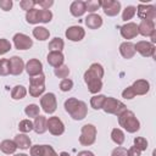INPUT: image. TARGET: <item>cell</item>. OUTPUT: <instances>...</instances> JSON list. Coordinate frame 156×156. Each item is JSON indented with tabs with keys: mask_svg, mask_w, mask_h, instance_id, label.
<instances>
[{
	"mask_svg": "<svg viewBox=\"0 0 156 156\" xmlns=\"http://www.w3.org/2000/svg\"><path fill=\"white\" fill-rule=\"evenodd\" d=\"M102 77H104V67L95 62L91 63L90 67L84 72V82L88 87V90L91 94H98L102 89Z\"/></svg>",
	"mask_w": 156,
	"mask_h": 156,
	"instance_id": "6da1fadb",
	"label": "cell"
},
{
	"mask_svg": "<svg viewBox=\"0 0 156 156\" xmlns=\"http://www.w3.org/2000/svg\"><path fill=\"white\" fill-rule=\"evenodd\" d=\"M65 110L66 112L76 121H82L87 117L88 115V106L84 101L78 100L76 98H68L65 104Z\"/></svg>",
	"mask_w": 156,
	"mask_h": 156,
	"instance_id": "7a4b0ae2",
	"label": "cell"
},
{
	"mask_svg": "<svg viewBox=\"0 0 156 156\" xmlns=\"http://www.w3.org/2000/svg\"><path fill=\"white\" fill-rule=\"evenodd\" d=\"M117 118H118L119 127H122L128 133H136L140 129V122H139V119L136 118V116L134 115V112L129 111L128 108L124 112H122L119 116H117Z\"/></svg>",
	"mask_w": 156,
	"mask_h": 156,
	"instance_id": "3957f363",
	"label": "cell"
},
{
	"mask_svg": "<svg viewBox=\"0 0 156 156\" xmlns=\"http://www.w3.org/2000/svg\"><path fill=\"white\" fill-rule=\"evenodd\" d=\"M52 20V12L50 10H39V9H32L26 12V21L29 24H37V23H49Z\"/></svg>",
	"mask_w": 156,
	"mask_h": 156,
	"instance_id": "277c9868",
	"label": "cell"
},
{
	"mask_svg": "<svg viewBox=\"0 0 156 156\" xmlns=\"http://www.w3.org/2000/svg\"><path fill=\"white\" fill-rule=\"evenodd\" d=\"M29 95L33 98H39L45 91V74L40 73L35 77L29 78Z\"/></svg>",
	"mask_w": 156,
	"mask_h": 156,
	"instance_id": "5b68a950",
	"label": "cell"
},
{
	"mask_svg": "<svg viewBox=\"0 0 156 156\" xmlns=\"http://www.w3.org/2000/svg\"><path fill=\"white\" fill-rule=\"evenodd\" d=\"M96 127L91 123H87L82 127L80 129V136H79V143L83 146H90L95 143L96 140Z\"/></svg>",
	"mask_w": 156,
	"mask_h": 156,
	"instance_id": "8992f818",
	"label": "cell"
},
{
	"mask_svg": "<svg viewBox=\"0 0 156 156\" xmlns=\"http://www.w3.org/2000/svg\"><path fill=\"white\" fill-rule=\"evenodd\" d=\"M101 110H104V111H105L106 113H108V115L119 116L122 112H124V111L127 110V106H126L122 101H119V100H117V99H115V98L107 96V98L105 99V102H104V106H102Z\"/></svg>",
	"mask_w": 156,
	"mask_h": 156,
	"instance_id": "52a82bcc",
	"label": "cell"
},
{
	"mask_svg": "<svg viewBox=\"0 0 156 156\" xmlns=\"http://www.w3.org/2000/svg\"><path fill=\"white\" fill-rule=\"evenodd\" d=\"M40 107L45 113H54L57 108V100L54 93H46L40 98Z\"/></svg>",
	"mask_w": 156,
	"mask_h": 156,
	"instance_id": "ba28073f",
	"label": "cell"
},
{
	"mask_svg": "<svg viewBox=\"0 0 156 156\" xmlns=\"http://www.w3.org/2000/svg\"><path fill=\"white\" fill-rule=\"evenodd\" d=\"M46 128L50 132V134L56 135V136L62 135L65 133V124H63V122L57 116H52V117H49L48 118V121H46Z\"/></svg>",
	"mask_w": 156,
	"mask_h": 156,
	"instance_id": "9c48e42d",
	"label": "cell"
},
{
	"mask_svg": "<svg viewBox=\"0 0 156 156\" xmlns=\"http://www.w3.org/2000/svg\"><path fill=\"white\" fill-rule=\"evenodd\" d=\"M136 13L140 20H147V21H154L156 18V7L154 5H145V4H139L136 7Z\"/></svg>",
	"mask_w": 156,
	"mask_h": 156,
	"instance_id": "30bf717a",
	"label": "cell"
},
{
	"mask_svg": "<svg viewBox=\"0 0 156 156\" xmlns=\"http://www.w3.org/2000/svg\"><path fill=\"white\" fill-rule=\"evenodd\" d=\"M135 52H139L144 57H155V45L146 40H140L134 44Z\"/></svg>",
	"mask_w": 156,
	"mask_h": 156,
	"instance_id": "8fae6325",
	"label": "cell"
},
{
	"mask_svg": "<svg viewBox=\"0 0 156 156\" xmlns=\"http://www.w3.org/2000/svg\"><path fill=\"white\" fill-rule=\"evenodd\" d=\"M12 40L17 50H28L33 46V40L27 34H23V33H16Z\"/></svg>",
	"mask_w": 156,
	"mask_h": 156,
	"instance_id": "7c38bea8",
	"label": "cell"
},
{
	"mask_svg": "<svg viewBox=\"0 0 156 156\" xmlns=\"http://www.w3.org/2000/svg\"><path fill=\"white\" fill-rule=\"evenodd\" d=\"M101 7L106 16L113 17V16H117L121 11V2L117 0H105V1H101Z\"/></svg>",
	"mask_w": 156,
	"mask_h": 156,
	"instance_id": "4fadbf2b",
	"label": "cell"
},
{
	"mask_svg": "<svg viewBox=\"0 0 156 156\" xmlns=\"http://www.w3.org/2000/svg\"><path fill=\"white\" fill-rule=\"evenodd\" d=\"M65 35L71 41H80L85 37V30L80 26H71L66 29Z\"/></svg>",
	"mask_w": 156,
	"mask_h": 156,
	"instance_id": "5bb4252c",
	"label": "cell"
},
{
	"mask_svg": "<svg viewBox=\"0 0 156 156\" xmlns=\"http://www.w3.org/2000/svg\"><path fill=\"white\" fill-rule=\"evenodd\" d=\"M24 69L29 77H35V76L43 73V63L38 58H30L24 65Z\"/></svg>",
	"mask_w": 156,
	"mask_h": 156,
	"instance_id": "9a60e30c",
	"label": "cell"
},
{
	"mask_svg": "<svg viewBox=\"0 0 156 156\" xmlns=\"http://www.w3.org/2000/svg\"><path fill=\"white\" fill-rule=\"evenodd\" d=\"M119 33L124 39H133L135 38L139 33H138V24L134 22H127L126 24L119 27Z\"/></svg>",
	"mask_w": 156,
	"mask_h": 156,
	"instance_id": "2e32d148",
	"label": "cell"
},
{
	"mask_svg": "<svg viewBox=\"0 0 156 156\" xmlns=\"http://www.w3.org/2000/svg\"><path fill=\"white\" fill-rule=\"evenodd\" d=\"M10 63V74L20 76L24 71V62L20 56H12L9 58Z\"/></svg>",
	"mask_w": 156,
	"mask_h": 156,
	"instance_id": "e0dca14e",
	"label": "cell"
},
{
	"mask_svg": "<svg viewBox=\"0 0 156 156\" xmlns=\"http://www.w3.org/2000/svg\"><path fill=\"white\" fill-rule=\"evenodd\" d=\"M155 22L154 21H147V20H141L140 23L138 24V33L141 34L143 37H150L155 32Z\"/></svg>",
	"mask_w": 156,
	"mask_h": 156,
	"instance_id": "ac0fdd59",
	"label": "cell"
},
{
	"mask_svg": "<svg viewBox=\"0 0 156 156\" xmlns=\"http://www.w3.org/2000/svg\"><path fill=\"white\" fill-rule=\"evenodd\" d=\"M130 87L135 95H145L150 90V83L146 79H136Z\"/></svg>",
	"mask_w": 156,
	"mask_h": 156,
	"instance_id": "d6986e66",
	"label": "cell"
},
{
	"mask_svg": "<svg viewBox=\"0 0 156 156\" xmlns=\"http://www.w3.org/2000/svg\"><path fill=\"white\" fill-rule=\"evenodd\" d=\"M46 61L50 66H52L54 68L63 65V61H65V56L62 52L60 51H50L46 56Z\"/></svg>",
	"mask_w": 156,
	"mask_h": 156,
	"instance_id": "ffe728a7",
	"label": "cell"
},
{
	"mask_svg": "<svg viewBox=\"0 0 156 156\" xmlns=\"http://www.w3.org/2000/svg\"><path fill=\"white\" fill-rule=\"evenodd\" d=\"M84 22H85V26L89 29H98V28H100L102 26V18L98 13H90V15H88L85 17Z\"/></svg>",
	"mask_w": 156,
	"mask_h": 156,
	"instance_id": "44dd1931",
	"label": "cell"
},
{
	"mask_svg": "<svg viewBox=\"0 0 156 156\" xmlns=\"http://www.w3.org/2000/svg\"><path fill=\"white\" fill-rule=\"evenodd\" d=\"M119 54L122 55L123 58H133L135 55V49H134V44L130 41H123L119 45Z\"/></svg>",
	"mask_w": 156,
	"mask_h": 156,
	"instance_id": "7402d4cb",
	"label": "cell"
},
{
	"mask_svg": "<svg viewBox=\"0 0 156 156\" xmlns=\"http://www.w3.org/2000/svg\"><path fill=\"white\" fill-rule=\"evenodd\" d=\"M13 141L16 143L17 149H21V150H28V149H30V146H32V140H30V138H29L28 135L23 134V133L17 134V135L15 136Z\"/></svg>",
	"mask_w": 156,
	"mask_h": 156,
	"instance_id": "603a6c76",
	"label": "cell"
},
{
	"mask_svg": "<svg viewBox=\"0 0 156 156\" xmlns=\"http://www.w3.org/2000/svg\"><path fill=\"white\" fill-rule=\"evenodd\" d=\"M69 12L74 17H82L87 11H85V2L80 0H76L71 4L69 6Z\"/></svg>",
	"mask_w": 156,
	"mask_h": 156,
	"instance_id": "cb8c5ba5",
	"label": "cell"
},
{
	"mask_svg": "<svg viewBox=\"0 0 156 156\" xmlns=\"http://www.w3.org/2000/svg\"><path fill=\"white\" fill-rule=\"evenodd\" d=\"M46 121H48V118L45 116H41V115L37 116L35 119H34V122H33V130L37 134H44L48 130V128H46Z\"/></svg>",
	"mask_w": 156,
	"mask_h": 156,
	"instance_id": "d4e9b609",
	"label": "cell"
},
{
	"mask_svg": "<svg viewBox=\"0 0 156 156\" xmlns=\"http://www.w3.org/2000/svg\"><path fill=\"white\" fill-rule=\"evenodd\" d=\"M0 150L6 154V155H11V154H15L16 150H17V146H16V143L13 140H10V139H5L0 143Z\"/></svg>",
	"mask_w": 156,
	"mask_h": 156,
	"instance_id": "484cf974",
	"label": "cell"
},
{
	"mask_svg": "<svg viewBox=\"0 0 156 156\" xmlns=\"http://www.w3.org/2000/svg\"><path fill=\"white\" fill-rule=\"evenodd\" d=\"M33 37L40 41H44L46 39H49L50 37V32L49 29H46L45 27H41V26H38L33 29Z\"/></svg>",
	"mask_w": 156,
	"mask_h": 156,
	"instance_id": "4316f807",
	"label": "cell"
},
{
	"mask_svg": "<svg viewBox=\"0 0 156 156\" xmlns=\"http://www.w3.org/2000/svg\"><path fill=\"white\" fill-rule=\"evenodd\" d=\"M111 139H112V141L115 144H117L118 146H121L124 143V139H126L123 130L121 128H113L111 130Z\"/></svg>",
	"mask_w": 156,
	"mask_h": 156,
	"instance_id": "83f0119b",
	"label": "cell"
},
{
	"mask_svg": "<svg viewBox=\"0 0 156 156\" xmlns=\"http://www.w3.org/2000/svg\"><path fill=\"white\" fill-rule=\"evenodd\" d=\"M27 95V89L23 85H15L11 90V98L13 100H21Z\"/></svg>",
	"mask_w": 156,
	"mask_h": 156,
	"instance_id": "f1b7e54d",
	"label": "cell"
},
{
	"mask_svg": "<svg viewBox=\"0 0 156 156\" xmlns=\"http://www.w3.org/2000/svg\"><path fill=\"white\" fill-rule=\"evenodd\" d=\"M105 99H106V96L102 95V94L94 95V96L90 99V106H91L94 110H101L102 106H104Z\"/></svg>",
	"mask_w": 156,
	"mask_h": 156,
	"instance_id": "f546056e",
	"label": "cell"
},
{
	"mask_svg": "<svg viewBox=\"0 0 156 156\" xmlns=\"http://www.w3.org/2000/svg\"><path fill=\"white\" fill-rule=\"evenodd\" d=\"M63 46H65V41L61 38L56 37V38L51 39V41L49 43V46L48 48H49L50 51H60V52H62Z\"/></svg>",
	"mask_w": 156,
	"mask_h": 156,
	"instance_id": "4dcf8cb0",
	"label": "cell"
},
{
	"mask_svg": "<svg viewBox=\"0 0 156 156\" xmlns=\"http://www.w3.org/2000/svg\"><path fill=\"white\" fill-rule=\"evenodd\" d=\"M54 74H55L57 78L65 79V78H67L68 74H69V68H68V66H66V65H61V66L54 68Z\"/></svg>",
	"mask_w": 156,
	"mask_h": 156,
	"instance_id": "1f68e13d",
	"label": "cell"
},
{
	"mask_svg": "<svg viewBox=\"0 0 156 156\" xmlns=\"http://www.w3.org/2000/svg\"><path fill=\"white\" fill-rule=\"evenodd\" d=\"M39 111H40V107L37 105V104H29L24 107V113L28 116V117H37L39 116Z\"/></svg>",
	"mask_w": 156,
	"mask_h": 156,
	"instance_id": "d6a6232c",
	"label": "cell"
},
{
	"mask_svg": "<svg viewBox=\"0 0 156 156\" xmlns=\"http://www.w3.org/2000/svg\"><path fill=\"white\" fill-rule=\"evenodd\" d=\"M85 2V11L94 13L95 11H98L101 7V1L100 0H89V1H84Z\"/></svg>",
	"mask_w": 156,
	"mask_h": 156,
	"instance_id": "836d02e7",
	"label": "cell"
},
{
	"mask_svg": "<svg viewBox=\"0 0 156 156\" xmlns=\"http://www.w3.org/2000/svg\"><path fill=\"white\" fill-rule=\"evenodd\" d=\"M18 130L23 134L29 133L30 130H33V122L30 119H22L18 123Z\"/></svg>",
	"mask_w": 156,
	"mask_h": 156,
	"instance_id": "e575fe53",
	"label": "cell"
},
{
	"mask_svg": "<svg viewBox=\"0 0 156 156\" xmlns=\"http://www.w3.org/2000/svg\"><path fill=\"white\" fill-rule=\"evenodd\" d=\"M135 13H136V7L135 6H127L124 10H123V12H122V20L123 21H129V20H132L134 16H135Z\"/></svg>",
	"mask_w": 156,
	"mask_h": 156,
	"instance_id": "d590c367",
	"label": "cell"
},
{
	"mask_svg": "<svg viewBox=\"0 0 156 156\" xmlns=\"http://www.w3.org/2000/svg\"><path fill=\"white\" fill-rule=\"evenodd\" d=\"M10 74V63L9 58H0V76L5 77Z\"/></svg>",
	"mask_w": 156,
	"mask_h": 156,
	"instance_id": "8d00e7d4",
	"label": "cell"
},
{
	"mask_svg": "<svg viewBox=\"0 0 156 156\" xmlns=\"http://www.w3.org/2000/svg\"><path fill=\"white\" fill-rule=\"evenodd\" d=\"M134 146L138 147L140 151H145L147 149V140L143 136H136L134 138Z\"/></svg>",
	"mask_w": 156,
	"mask_h": 156,
	"instance_id": "74e56055",
	"label": "cell"
},
{
	"mask_svg": "<svg viewBox=\"0 0 156 156\" xmlns=\"http://www.w3.org/2000/svg\"><path fill=\"white\" fill-rule=\"evenodd\" d=\"M11 43L5 39V38H0V56L1 55H5L6 52H9L11 50Z\"/></svg>",
	"mask_w": 156,
	"mask_h": 156,
	"instance_id": "f35d334b",
	"label": "cell"
},
{
	"mask_svg": "<svg viewBox=\"0 0 156 156\" xmlns=\"http://www.w3.org/2000/svg\"><path fill=\"white\" fill-rule=\"evenodd\" d=\"M73 88V80L69 78H65L60 82V90L61 91H69Z\"/></svg>",
	"mask_w": 156,
	"mask_h": 156,
	"instance_id": "ab89813d",
	"label": "cell"
},
{
	"mask_svg": "<svg viewBox=\"0 0 156 156\" xmlns=\"http://www.w3.org/2000/svg\"><path fill=\"white\" fill-rule=\"evenodd\" d=\"M35 5H37V1H34V0H22V1L20 2L21 9L24 10L26 12L29 11V10H32V9H34Z\"/></svg>",
	"mask_w": 156,
	"mask_h": 156,
	"instance_id": "60d3db41",
	"label": "cell"
},
{
	"mask_svg": "<svg viewBox=\"0 0 156 156\" xmlns=\"http://www.w3.org/2000/svg\"><path fill=\"white\" fill-rule=\"evenodd\" d=\"M41 156H58L55 149L50 145H43V155Z\"/></svg>",
	"mask_w": 156,
	"mask_h": 156,
	"instance_id": "b9f144b4",
	"label": "cell"
},
{
	"mask_svg": "<svg viewBox=\"0 0 156 156\" xmlns=\"http://www.w3.org/2000/svg\"><path fill=\"white\" fill-rule=\"evenodd\" d=\"M29 151H30V156H41L43 155V145H32Z\"/></svg>",
	"mask_w": 156,
	"mask_h": 156,
	"instance_id": "7bdbcfd3",
	"label": "cell"
},
{
	"mask_svg": "<svg viewBox=\"0 0 156 156\" xmlns=\"http://www.w3.org/2000/svg\"><path fill=\"white\" fill-rule=\"evenodd\" d=\"M134 96H135V94H134L132 87H127V88L122 91V98L126 99V100H132Z\"/></svg>",
	"mask_w": 156,
	"mask_h": 156,
	"instance_id": "ee69618b",
	"label": "cell"
},
{
	"mask_svg": "<svg viewBox=\"0 0 156 156\" xmlns=\"http://www.w3.org/2000/svg\"><path fill=\"white\" fill-rule=\"evenodd\" d=\"M111 156H128L127 155V149L123 146H117L112 150Z\"/></svg>",
	"mask_w": 156,
	"mask_h": 156,
	"instance_id": "f6af8a7d",
	"label": "cell"
},
{
	"mask_svg": "<svg viewBox=\"0 0 156 156\" xmlns=\"http://www.w3.org/2000/svg\"><path fill=\"white\" fill-rule=\"evenodd\" d=\"M37 5H39L43 10H49L54 5V1L52 0H39L37 1Z\"/></svg>",
	"mask_w": 156,
	"mask_h": 156,
	"instance_id": "bcb514c9",
	"label": "cell"
},
{
	"mask_svg": "<svg viewBox=\"0 0 156 156\" xmlns=\"http://www.w3.org/2000/svg\"><path fill=\"white\" fill-rule=\"evenodd\" d=\"M13 1L12 0H0V7L4 11H10L12 9Z\"/></svg>",
	"mask_w": 156,
	"mask_h": 156,
	"instance_id": "7dc6e473",
	"label": "cell"
},
{
	"mask_svg": "<svg viewBox=\"0 0 156 156\" xmlns=\"http://www.w3.org/2000/svg\"><path fill=\"white\" fill-rule=\"evenodd\" d=\"M127 155H128V156H140V155H141V151H140L138 147L132 146V147H129V149L127 150Z\"/></svg>",
	"mask_w": 156,
	"mask_h": 156,
	"instance_id": "c3c4849f",
	"label": "cell"
},
{
	"mask_svg": "<svg viewBox=\"0 0 156 156\" xmlns=\"http://www.w3.org/2000/svg\"><path fill=\"white\" fill-rule=\"evenodd\" d=\"M77 156H95V155L89 150H83V151H79Z\"/></svg>",
	"mask_w": 156,
	"mask_h": 156,
	"instance_id": "681fc988",
	"label": "cell"
},
{
	"mask_svg": "<svg viewBox=\"0 0 156 156\" xmlns=\"http://www.w3.org/2000/svg\"><path fill=\"white\" fill-rule=\"evenodd\" d=\"M150 39H151V41H150V43L155 45V43H156V30H155V32H154V33L150 35Z\"/></svg>",
	"mask_w": 156,
	"mask_h": 156,
	"instance_id": "f907efd6",
	"label": "cell"
},
{
	"mask_svg": "<svg viewBox=\"0 0 156 156\" xmlns=\"http://www.w3.org/2000/svg\"><path fill=\"white\" fill-rule=\"evenodd\" d=\"M58 156H71L68 152H66V151H62V152H60V155Z\"/></svg>",
	"mask_w": 156,
	"mask_h": 156,
	"instance_id": "816d5d0a",
	"label": "cell"
},
{
	"mask_svg": "<svg viewBox=\"0 0 156 156\" xmlns=\"http://www.w3.org/2000/svg\"><path fill=\"white\" fill-rule=\"evenodd\" d=\"M13 156H28V155H27V154H23V152H22V154H15Z\"/></svg>",
	"mask_w": 156,
	"mask_h": 156,
	"instance_id": "f5cc1de1",
	"label": "cell"
}]
</instances>
